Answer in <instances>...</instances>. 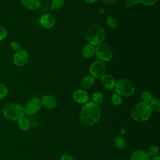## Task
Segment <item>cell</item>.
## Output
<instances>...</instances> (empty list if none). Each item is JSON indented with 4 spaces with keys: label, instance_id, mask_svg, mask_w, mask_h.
<instances>
[{
    "label": "cell",
    "instance_id": "obj_1",
    "mask_svg": "<svg viewBox=\"0 0 160 160\" xmlns=\"http://www.w3.org/2000/svg\"><path fill=\"white\" fill-rule=\"evenodd\" d=\"M101 116L99 106L93 102L85 103L80 112V121L85 126H91L96 124Z\"/></svg>",
    "mask_w": 160,
    "mask_h": 160
},
{
    "label": "cell",
    "instance_id": "obj_2",
    "mask_svg": "<svg viewBox=\"0 0 160 160\" xmlns=\"http://www.w3.org/2000/svg\"><path fill=\"white\" fill-rule=\"evenodd\" d=\"M86 38L89 44L98 46L104 41L106 32L104 28L98 24H91L87 29Z\"/></svg>",
    "mask_w": 160,
    "mask_h": 160
},
{
    "label": "cell",
    "instance_id": "obj_3",
    "mask_svg": "<svg viewBox=\"0 0 160 160\" xmlns=\"http://www.w3.org/2000/svg\"><path fill=\"white\" fill-rule=\"evenodd\" d=\"M152 110L149 104L139 102L132 108L131 111V117L138 122H144L148 120L152 114Z\"/></svg>",
    "mask_w": 160,
    "mask_h": 160
},
{
    "label": "cell",
    "instance_id": "obj_4",
    "mask_svg": "<svg viewBox=\"0 0 160 160\" xmlns=\"http://www.w3.org/2000/svg\"><path fill=\"white\" fill-rule=\"evenodd\" d=\"M2 113L6 119L12 121H18L25 115L24 107L14 102L7 104L2 109Z\"/></svg>",
    "mask_w": 160,
    "mask_h": 160
},
{
    "label": "cell",
    "instance_id": "obj_5",
    "mask_svg": "<svg viewBox=\"0 0 160 160\" xmlns=\"http://www.w3.org/2000/svg\"><path fill=\"white\" fill-rule=\"evenodd\" d=\"M114 89L115 92L121 96H130L135 91L133 82L128 79H121L119 80L116 83Z\"/></svg>",
    "mask_w": 160,
    "mask_h": 160
},
{
    "label": "cell",
    "instance_id": "obj_6",
    "mask_svg": "<svg viewBox=\"0 0 160 160\" xmlns=\"http://www.w3.org/2000/svg\"><path fill=\"white\" fill-rule=\"evenodd\" d=\"M96 56L102 61H109L112 58V51L110 46L105 43H101L95 48Z\"/></svg>",
    "mask_w": 160,
    "mask_h": 160
},
{
    "label": "cell",
    "instance_id": "obj_7",
    "mask_svg": "<svg viewBox=\"0 0 160 160\" xmlns=\"http://www.w3.org/2000/svg\"><path fill=\"white\" fill-rule=\"evenodd\" d=\"M106 71V64L101 60L93 61L89 67V72L94 78H101Z\"/></svg>",
    "mask_w": 160,
    "mask_h": 160
},
{
    "label": "cell",
    "instance_id": "obj_8",
    "mask_svg": "<svg viewBox=\"0 0 160 160\" xmlns=\"http://www.w3.org/2000/svg\"><path fill=\"white\" fill-rule=\"evenodd\" d=\"M41 108V102L39 98H34L30 99L24 107V113L26 115H34Z\"/></svg>",
    "mask_w": 160,
    "mask_h": 160
},
{
    "label": "cell",
    "instance_id": "obj_9",
    "mask_svg": "<svg viewBox=\"0 0 160 160\" xmlns=\"http://www.w3.org/2000/svg\"><path fill=\"white\" fill-rule=\"evenodd\" d=\"M29 60V54L24 49H21L16 51L13 56V63L15 66L21 67L25 65Z\"/></svg>",
    "mask_w": 160,
    "mask_h": 160
},
{
    "label": "cell",
    "instance_id": "obj_10",
    "mask_svg": "<svg viewBox=\"0 0 160 160\" xmlns=\"http://www.w3.org/2000/svg\"><path fill=\"white\" fill-rule=\"evenodd\" d=\"M39 22L43 28L46 29H50L54 25L55 19L51 14H44L41 16Z\"/></svg>",
    "mask_w": 160,
    "mask_h": 160
},
{
    "label": "cell",
    "instance_id": "obj_11",
    "mask_svg": "<svg viewBox=\"0 0 160 160\" xmlns=\"http://www.w3.org/2000/svg\"><path fill=\"white\" fill-rule=\"evenodd\" d=\"M101 82L104 88L107 89H112L114 88L116 85V80L109 74H104L101 78Z\"/></svg>",
    "mask_w": 160,
    "mask_h": 160
},
{
    "label": "cell",
    "instance_id": "obj_12",
    "mask_svg": "<svg viewBox=\"0 0 160 160\" xmlns=\"http://www.w3.org/2000/svg\"><path fill=\"white\" fill-rule=\"evenodd\" d=\"M73 98L78 103H86L88 100V95L85 91L78 89L74 92Z\"/></svg>",
    "mask_w": 160,
    "mask_h": 160
},
{
    "label": "cell",
    "instance_id": "obj_13",
    "mask_svg": "<svg viewBox=\"0 0 160 160\" xmlns=\"http://www.w3.org/2000/svg\"><path fill=\"white\" fill-rule=\"evenodd\" d=\"M41 102V104L48 109H53L56 106V99L51 95H45L42 96Z\"/></svg>",
    "mask_w": 160,
    "mask_h": 160
},
{
    "label": "cell",
    "instance_id": "obj_14",
    "mask_svg": "<svg viewBox=\"0 0 160 160\" xmlns=\"http://www.w3.org/2000/svg\"><path fill=\"white\" fill-rule=\"evenodd\" d=\"M130 160H151V159L146 152L142 150H137L131 154Z\"/></svg>",
    "mask_w": 160,
    "mask_h": 160
},
{
    "label": "cell",
    "instance_id": "obj_15",
    "mask_svg": "<svg viewBox=\"0 0 160 160\" xmlns=\"http://www.w3.org/2000/svg\"><path fill=\"white\" fill-rule=\"evenodd\" d=\"M22 5L28 9L36 10L41 6L40 0H21Z\"/></svg>",
    "mask_w": 160,
    "mask_h": 160
},
{
    "label": "cell",
    "instance_id": "obj_16",
    "mask_svg": "<svg viewBox=\"0 0 160 160\" xmlns=\"http://www.w3.org/2000/svg\"><path fill=\"white\" fill-rule=\"evenodd\" d=\"M82 56L86 58H91L95 54V47L94 46L88 44L85 45L82 51Z\"/></svg>",
    "mask_w": 160,
    "mask_h": 160
},
{
    "label": "cell",
    "instance_id": "obj_17",
    "mask_svg": "<svg viewBox=\"0 0 160 160\" xmlns=\"http://www.w3.org/2000/svg\"><path fill=\"white\" fill-rule=\"evenodd\" d=\"M94 82V78L91 76H86L81 81V86L85 89L91 88Z\"/></svg>",
    "mask_w": 160,
    "mask_h": 160
},
{
    "label": "cell",
    "instance_id": "obj_18",
    "mask_svg": "<svg viewBox=\"0 0 160 160\" xmlns=\"http://www.w3.org/2000/svg\"><path fill=\"white\" fill-rule=\"evenodd\" d=\"M18 125L19 128L22 131H27L30 128L29 122L24 116L18 121Z\"/></svg>",
    "mask_w": 160,
    "mask_h": 160
},
{
    "label": "cell",
    "instance_id": "obj_19",
    "mask_svg": "<svg viewBox=\"0 0 160 160\" xmlns=\"http://www.w3.org/2000/svg\"><path fill=\"white\" fill-rule=\"evenodd\" d=\"M113 142L114 145L119 149H123L126 146V142L125 139L119 135H117L114 138Z\"/></svg>",
    "mask_w": 160,
    "mask_h": 160
},
{
    "label": "cell",
    "instance_id": "obj_20",
    "mask_svg": "<svg viewBox=\"0 0 160 160\" xmlns=\"http://www.w3.org/2000/svg\"><path fill=\"white\" fill-rule=\"evenodd\" d=\"M153 99V96L149 91H144L141 94V100L142 102L149 104Z\"/></svg>",
    "mask_w": 160,
    "mask_h": 160
},
{
    "label": "cell",
    "instance_id": "obj_21",
    "mask_svg": "<svg viewBox=\"0 0 160 160\" xmlns=\"http://www.w3.org/2000/svg\"><path fill=\"white\" fill-rule=\"evenodd\" d=\"M64 4V0H52L51 2V9L56 10L61 8Z\"/></svg>",
    "mask_w": 160,
    "mask_h": 160
},
{
    "label": "cell",
    "instance_id": "obj_22",
    "mask_svg": "<svg viewBox=\"0 0 160 160\" xmlns=\"http://www.w3.org/2000/svg\"><path fill=\"white\" fill-rule=\"evenodd\" d=\"M122 101V99L121 96H120L119 94L114 92L112 94L111 97V102L115 106H119L121 104Z\"/></svg>",
    "mask_w": 160,
    "mask_h": 160
},
{
    "label": "cell",
    "instance_id": "obj_23",
    "mask_svg": "<svg viewBox=\"0 0 160 160\" xmlns=\"http://www.w3.org/2000/svg\"><path fill=\"white\" fill-rule=\"evenodd\" d=\"M149 105L152 110H154L158 112L160 111V101L159 99L154 98L149 103Z\"/></svg>",
    "mask_w": 160,
    "mask_h": 160
},
{
    "label": "cell",
    "instance_id": "obj_24",
    "mask_svg": "<svg viewBox=\"0 0 160 160\" xmlns=\"http://www.w3.org/2000/svg\"><path fill=\"white\" fill-rule=\"evenodd\" d=\"M92 102L99 104L102 102L104 100V96L101 92H96L92 95Z\"/></svg>",
    "mask_w": 160,
    "mask_h": 160
},
{
    "label": "cell",
    "instance_id": "obj_25",
    "mask_svg": "<svg viewBox=\"0 0 160 160\" xmlns=\"http://www.w3.org/2000/svg\"><path fill=\"white\" fill-rule=\"evenodd\" d=\"M159 152V149L156 146H151L150 148H148V152H146L148 154V155L151 158V157H155L157 156Z\"/></svg>",
    "mask_w": 160,
    "mask_h": 160
},
{
    "label": "cell",
    "instance_id": "obj_26",
    "mask_svg": "<svg viewBox=\"0 0 160 160\" xmlns=\"http://www.w3.org/2000/svg\"><path fill=\"white\" fill-rule=\"evenodd\" d=\"M106 22L108 25L111 28V29H114L117 27L118 25V22L116 18L113 17H107L106 18Z\"/></svg>",
    "mask_w": 160,
    "mask_h": 160
},
{
    "label": "cell",
    "instance_id": "obj_27",
    "mask_svg": "<svg viewBox=\"0 0 160 160\" xmlns=\"http://www.w3.org/2000/svg\"><path fill=\"white\" fill-rule=\"evenodd\" d=\"M8 92V87L1 82H0V100L6 97Z\"/></svg>",
    "mask_w": 160,
    "mask_h": 160
},
{
    "label": "cell",
    "instance_id": "obj_28",
    "mask_svg": "<svg viewBox=\"0 0 160 160\" xmlns=\"http://www.w3.org/2000/svg\"><path fill=\"white\" fill-rule=\"evenodd\" d=\"M140 3L139 0H126L124 2V6L127 8H131Z\"/></svg>",
    "mask_w": 160,
    "mask_h": 160
},
{
    "label": "cell",
    "instance_id": "obj_29",
    "mask_svg": "<svg viewBox=\"0 0 160 160\" xmlns=\"http://www.w3.org/2000/svg\"><path fill=\"white\" fill-rule=\"evenodd\" d=\"M26 118L28 119L29 124H30V127H34L37 125L38 124V121L36 117H34L33 115H27Z\"/></svg>",
    "mask_w": 160,
    "mask_h": 160
},
{
    "label": "cell",
    "instance_id": "obj_30",
    "mask_svg": "<svg viewBox=\"0 0 160 160\" xmlns=\"http://www.w3.org/2000/svg\"><path fill=\"white\" fill-rule=\"evenodd\" d=\"M8 35L7 30L2 26H0V41L6 38Z\"/></svg>",
    "mask_w": 160,
    "mask_h": 160
},
{
    "label": "cell",
    "instance_id": "obj_31",
    "mask_svg": "<svg viewBox=\"0 0 160 160\" xmlns=\"http://www.w3.org/2000/svg\"><path fill=\"white\" fill-rule=\"evenodd\" d=\"M140 2L146 6H152L156 3L158 0H139Z\"/></svg>",
    "mask_w": 160,
    "mask_h": 160
},
{
    "label": "cell",
    "instance_id": "obj_32",
    "mask_svg": "<svg viewBox=\"0 0 160 160\" xmlns=\"http://www.w3.org/2000/svg\"><path fill=\"white\" fill-rule=\"evenodd\" d=\"M11 47L12 48V49L14 51H19V49H21V46L19 45V44L17 42H15V41H13L11 43Z\"/></svg>",
    "mask_w": 160,
    "mask_h": 160
},
{
    "label": "cell",
    "instance_id": "obj_33",
    "mask_svg": "<svg viewBox=\"0 0 160 160\" xmlns=\"http://www.w3.org/2000/svg\"><path fill=\"white\" fill-rule=\"evenodd\" d=\"M59 160H73V159H72V157L71 155L66 154L62 155L60 158Z\"/></svg>",
    "mask_w": 160,
    "mask_h": 160
},
{
    "label": "cell",
    "instance_id": "obj_34",
    "mask_svg": "<svg viewBox=\"0 0 160 160\" xmlns=\"http://www.w3.org/2000/svg\"><path fill=\"white\" fill-rule=\"evenodd\" d=\"M101 1L108 5H112L118 2L119 0H101Z\"/></svg>",
    "mask_w": 160,
    "mask_h": 160
},
{
    "label": "cell",
    "instance_id": "obj_35",
    "mask_svg": "<svg viewBox=\"0 0 160 160\" xmlns=\"http://www.w3.org/2000/svg\"><path fill=\"white\" fill-rule=\"evenodd\" d=\"M84 1H86V2H87L88 4H92V3L97 2L98 0H84Z\"/></svg>",
    "mask_w": 160,
    "mask_h": 160
},
{
    "label": "cell",
    "instance_id": "obj_36",
    "mask_svg": "<svg viewBox=\"0 0 160 160\" xmlns=\"http://www.w3.org/2000/svg\"><path fill=\"white\" fill-rule=\"evenodd\" d=\"M151 160H160V158L159 156H155V157H153Z\"/></svg>",
    "mask_w": 160,
    "mask_h": 160
}]
</instances>
